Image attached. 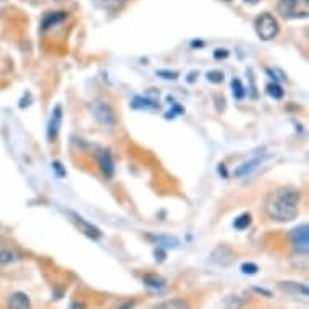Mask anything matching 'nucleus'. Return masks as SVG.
I'll use <instances>...</instances> for the list:
<instances>
[{"instance_id":"nucleus-1","label":"nucleus","mask_w":309,"mask_h":309,"mask_svg":"<svg viewBox=\"0 0 309 309\" xmlns=\"http://www.w3.org/2000/svg\"><path fill=\"white\" fill-rule=\"evenodd\" d=\"M300 199L301 194L292 187H283L269 194L265 201L267 215L277 222H290L296 219L300 212Z\"/></svg>"},{"instance_id":"nucleus-2","label":"nucleus","mask_w":309,"mask_h":309,"mask_svg":"<svg viewBox=\"0 0 309 309\" xmlns=\"http://www.w3.org/2000/svg\"><path fill=\"white\" fill-rule=\"evenodd\" d=\"M277 12L285 19H301L309 15V0H279Z\"/></svg>"},{"instance_id":"nucleus-3","label":"nucleus","mask_w":309,"mask_h":309,"mask_svg":"<svg viewBox=\"0 0 309 309\" xmlns=\"http://www.w3.org/2000/svg\"><path fill=\"white\" fill-rule=\"evenodd\" d=\"M254 31L261 40H272L279 34L280 25L272 13L264 12L254 19Z\"/></svg>"},{"instance_id":"nucleus-4","label":"nucleus","mask_w":309,"mask_h":309,"mask_svg":"<svg viewBox=\"0 0 309 309\" xmlns=\"http://www.w3.org/2000/svg\"><path fill=\"white\" fill-rule=\"evenodd\" d=\"M91 110L94 113V118L106 127H113L117 123V117L113 109L104 100H94L91 104Z\"/></svg>"},{"instance_id":"nucleus-5","label":"nucleus","mask_w":309,"mask_h":309,"mask_svg":"<svg viewBox=\"0 0 309 309\" xmlns=\"http://www.w3.org/2000/svg\"><path fill=\"white\" fill-rule=\"evenodd\" d=\"M290 241L296 253L307 254V251H309V226H307V223L296 226V229H293L290 232Z\"/></svg>"},{"instance_id":"nucleus-6","label":"nucleus","mask_w":309,"mask_h":309,"mask_svg":"<svg viewBox=\"0 0 309 309\" xmlns=\"http://www.w3.org/2000/svg\"><path fill=\"white\" fill-rule=\"evenodd\" d=\"M68 215L71 217V222L76 225V229L81 233H85L86 236H89V238H92V240H99L100 238V235H102L100 230L97 229V226L92 225V223H89L85 217H81L79 214L71 212V211H68Z\"/></svg>"},{"instance_id":"nucleus-7","label":"nucleus","mask_w":309,"mask_h":309,"mask_svg":"<svg viewBox=\"0 0 309 309\" xmlns=\"http://www.w3.org/2000/svg\"><path fill=\"white\" fill-rule=\"evenodd\" d=\"M61 107L57 106L54 110H52V115L49 118V125H47V138L49 141H54L58 135V130H60V125H61Z\"/></svg>"},{"instance_id":"nucleus-8","label":"nucleus","mask_w":309,"mask_h":309,"mask_svg":"<svg viewBox=\"0 0 309 309\" xmlns=\"http://www.w3.org/2000/svg\"><path fill=\"white\" fill-rule=\"evenodd\" d=\"M97 162H99V167L104 173L106 178H112L113 177V172H115V167H113V159H112V154L107 149H102L97 156Z\"/></svg>"},{"instance_id":"nucleus-9","label":"nucleus","mask_w":309,"mask_h":309,"mask_svg":"<svg viewBox=\"0 0 309 309\" xmlns=\"http://www.w3.org/2000/svg\"><path fill=\"white\" fill-rule=\"evenodd\" d=\"M279 286L282 290L292 296H301V298H307L309 292H307V285L304 283H298V282H280Z\"/></svg>"},{"instance_id":"nucleus-10","label":"nucleus","mask_w":309,"mask_h":309,"mask_svg":"<svg viewBox=\"0 0 309 309\" xmlns=\"http://www.w3.org/2000/svg\"><path fill=\"white\" fill-rule=\"evenodd\" d=\"M7 309H31V301L25 293L15 292L12 296L8 298Z\"/></svg>"},{"instance_id":"nucleus-11","label":"nucleus","mask_w":309,"mask_h":309,"mask_svg":"<svg viewBox=\"0 0 309 309\" xmlns=\"http://www.w3.org/2000/svg\"><path fill=\"white\" fill-rule=\"evenodd\" d=\"M261 162H262V157H253V159H250L248 162H243L241 166L235 170V177H238V178H241V177H246V175H250L253 170H256L257 167L261 166Z\"/></svg>"},{"instance_id":"nucleus-12","label":"nucleus","mask_w":309,"mask_h":309,"mask_svg":"<svg viewBox=\"0 0 309 309\" xmlns=\"http://www.w3.org/2000/svg\"><path fill=\"white\" fill-rule=\"evenodd\" d=\"M97 8L106 10V12H117L123 5H125L127 0H91Z\"/></svg>"},{"instance_id":"nucleus-13","label":"nucleus","mask_w":309,"mask_h":309,"mask_svg":"<svg viewBox=\"0 0 309 309\" xmlns=\"http://www.w3.org/2000/svg\"><path fill=\"white\" fill-rule=\"evenodd\" d=\"M154 309H190V304L181 298H172V300L159 303Z\"/></svg>"},{"instance_id":"nucleus-14","label":"nucleus","mask_w":309,"mask_h":309,"mask_svg":"<svg viewBox=\"0 0 309 309\" xmlns=\"http://www.w3.org/2000/svg\"><path fill=\"white\" fill-rule=\"evenodd\" d=\"M65 13H60V12H54V13H49V15H46V18H44V22H43V28L44 29H47V28H50V26H54V25H57V23H60L61 19H65Z\"/></svg>"},{"instance_id":"nucleus-15","label":"nucleus","mask_w":309,"mask_h":309,"mask_svg":"<svg viewBox=\"0 0 309 309\" xmlns=\"http://www.w3.org/2000/svg\"><path fill=\"white\" fill-rule=\"evenodd\" d=\"M250 223H251V215L250 214H243V215H240L238 219H235V222H233L235 229H238V230L248 229Z\"/></svg>"},{"instance_id":"nucleus-16","label":"nucleus","mask_w":309,"mask_h":309,"mask_svg":"<svg viewBox=\"0 0 309 309\" xmlns=\"http://www.w3.org/2000/svg\"><path fill=\"white\" fill-rule=\"evenodd\" d=\"M267 94H269L271 97H274V99H282L283 97V89L277 83H271V85H267Z\"/></svg>"},{"instance_id":"nucleus-17","label":"nucleus","mask_w":309,"mask_h":309,"mask_svg":"<svg viewBox=\"0 0 309 309\" xmlns=\"http://www.w3.org/2000/svg\"><path fill=\"white\" fill-rule=\"evenodd\" d=\"M144 282H146V285H149L152 288H162L163 285H166L163 279H160V277H157V275H146V277H144Z\"/></svg>"},{"instance_id":"nucleus-18","label":"nucleus","mask_w":309,"mask_h":309,"mask_svg":"<svg viewBox=\"0 0 309 309\" xmlns=\"http://www.w3.org/2000/svg\"><path fill=\"white\" fill-rule=\"evenodd\" d=\"M16 261V254L12 250H2L0 251V262L2 264H12Z\"/></svg>"},{"instance_id":"nucleus-19","label":"nucleus","mask_w":309,"mask_h":309,"mask_svg":"<svg viewBox=\"0 0 309 309\" xmlns=\"http://www.w3.org/2000/svg\"><path fill=\"white\" fill-rule=\"evenodd\" d=\"M232 86H233V94H235V97L241 99V97L244 96V91H243V86H241V81H240V79H233Z\"/></svg>"},{"instance_id":"nucleus-20","label":"nucleus","mask_w":309,"mask_h":309,"mask_svg":"<svg viewBox=\"0 0 309 309\" xmlns=\"http://www.w3.org/2000/svg\"><path fill=\"white\" fill-rule=\"evenodd\" d=\"M208 79H211L212 83H220L223 79V73L222 71H211V73H208Z\"/></svg>"},{"instance_id":"nucleus-21","label":"nucleus","mask_w":309,"mask_h":309,"mask_svg":"<svg viewBox=\"0 0 309 309\" xmlns=\"http://www.w3.org/2000/svg\"><path fill=\"white\" fill-rule=\"evenodd\" d=\"M241 272L243 274H256L257 272V265L256 264H243L241 265Z\"/></svg>"},{"instance_id":"nucleus-22","label":"nucleus","mask_w":309,"mask_h":309,"mask_svg":"<svg viewBox=\"0 0 309 309\" xmlns=\"http://www.w3.org/2000/svg\"><path fill=\"white\" fill-rule=\"evenodd\" d=\"M215 55V58H226V57H229V50H225V49H217V52H215L214 54Z\"/></svg>"},{"instance_id":"nucleus-23","label":"nucleus","mask_w":309,"mask_h":309,"mask_svg":"<svg viewBox=\"0 0 309 309\" xmlns=\"http://www.w3.org/2000/svg\"><path fill=\"white\" fill-rule=\"evenodd\" d=\"M159 75H166V76H163V78H167V79H175V78H177L178 75L177 73H169V71H159Z\"/></svg>"},{"instance_id":"nucleus-24","label":"nucleus","mask_w":309,"mask_h":309,"mask_svg":"<svg viewBox=\"0 0 309 309\" xmlns=\"http://www.w3.org/2000/svg\"><path fill=\"white\" fill-rule=\"evenodd\" d=\"M70 309H86V307H85L83 303H78V301H76V303H71Z\"/></svg>"},{"instance_id":"nucleus-25","label":"nucleus","mask_w":309,"mask_h":309,"mask_svg":"<svg viewBox=\"0 0 309 309\" xmlns=\"http://www.w3.org/2000/svg\"><path fill=\"white\" fill-rule=\"evenodd\" d=\"M118 309H133V304L131 303H128V304H123L121 307H118Z\"/></svg>"},{"instance_id":"nucleus-26","label":"nucleus","mask_w":309,"mask_h":309,"mask_svg":"<svg viewBox=\"0 0 309 309\" xmlns=\"http://www.w3.org/2000/svg\"><path fill=\"white\" fill-rule=\"evenodd\" d=\"M243 2H246V4H251V5H254V4H257V2H261V0H243Z\"/></svg>"},{"instance_id":"nucleus-27","label":"nucleus","mask_w":309,"mask_h":309,"mask_svg":"<svg viewBox=\"0 0 309 309\" xmlns=\"http://www.w3.org/2000/svg\"><path fill=\"white\" fill-rule=\"evenodd\" d=\"M222 2H230V0H222Z\"/></svg>"}]
</instances>
